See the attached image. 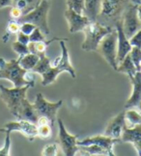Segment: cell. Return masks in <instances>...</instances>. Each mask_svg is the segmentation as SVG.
I'll list each match as a JSON object with an SVG mask.
<instances>
[{"mask_svg":"<svg viewBox=\"0 0 141 156\" xmlns=\"http://www.w3.org/2000/svg\"><path fill=\"white\" fill-rule=\"evenodd\" d=\"M0 131L4 133L5 132L12 133L13 131H18L25 136L29 141H33L38 134V127L36 123L31 122L25 121V119H17V121L7 122L3 128L0 129Z\"/></svg>","mask_w":141,"mask_h":156,"instance_id":"10","label":"cell"},{"mask_svg":"<svg viewBox=\"0 0 141 156\" xmlns=\"http://www.w3.org/2000/svg\"><path fill=\"white\" fill-rule=\"evenodd\" d=\"M128 54H130L132 61L135 66L137 71H141V47L132 45Z\"/></svg>","mask_w":141,"mask_h":156,"instance_id":"28","label":"cell"},{"mask_svg":"<svg viewBox=\"0 0 141 156\" xmlns=\"http://www.w3.org/2000/svg\"><path fill=\"white\" fill-rule=\"evenodd\" d=\"M5 142L2 148H0V156H9L11 149V132H5Z\"/></svg>","mask_w":141,"mask_h":156,"instance_id":"32","label":"cell"},{"mask_svg":"<svg viewBox=\"0 0 141 156\" xmlns=\"http://www.w3.org/2000/svg\"><path fill=\"white\" fill-rule=\"evenodd\" d=\"M50 9V0H41L39 5L35 9L30 11L26 15H23L17 21L20 23L22 22H31L36 27L42 30V32L46 36L50 34V27H48L47 16L48 12Z\"/></svg>","mask_w":141,"mask_h":156,"instance_id":"4","label":"cell"},{"mask_svg":"<svg viewBox=\"0 0 141 156\" xmlns=\"http://www.w3.org/2000/svg\"><path fill=\"white\" fill-rule=\"evenodd\" d=\"M62 104H63L62 99L58 100L57 102H50V101H47L45 98V97L41 93L37 94L35 101L33 103L38 116L46 117L50 121V124L52 127L54 125L55 121H56L57 111L59 110V108L62 106Z\"/></svg>","mask_w":141,"mask_h":156,"instance_id":"7","label":"cell"},{"mask_svg":"<svg viewBox=\"0 0 141 156\" xmlns=\"http://www.w3.org/2000/svg\"><path fill=\"white\" fill-rule=\"evenodd\" d=\"M32 88L30 85L22 87H14V88H6L0 85V98L5 103L10 113L15 118H17L18 108L24 98H26V94L28 89Z\"/></svg>","mask_w":141,"mask_h":156,"instance_id":"5","label":"cell"},{"mask_svg":"<svg viewBox=\"0 0 141 156\" xmlns=\"http://www.w3.org/2000/svg\"><path fill=\"white\" fill-rule=\"evenodd\" d=\"M30 41H44L46 39V36L42 32V30L38 27L34 29V31L29 35Z\"/></svg>","mask_w":141,"mask_h":156,"instance_id":"34","label":"cell"},{"mask_svg":"<svg viewBox=\"0 0 141 156\" xmlns=\"http://www.w3.org/2000/svg\"><path fill=\"white\" fill-rule=\"evenodd\" d=\"M22 16H23L22 15V12L20 9L17 8V7H14V6H12L11 11H10V16H11L12 20H17L18 19H20Z\"/></svg>","mask_w":141,"mask_h":156,"instance_id":"38","label":"cell"},{"mask_svg":"<svg viewBox=\"0 0 141 156\" xmlns=\"http://www.w3.org/2000/svg\"><path fill=\"white\" fill-rule=\"evenodd\" d=\"M128 40H130V43L132 45L141 47V29L138 30V31Z\"/></svg>","mask_w":141,"mask_h":156,"instance_id":"37","label":"cell"},{"mask_svg":"<svg viewBox=\"0 0 141 156\" xmlns=\"http://www.w3.org/2000/svg\"><path fill=\"white\" fill-rule=\"evenodd\" d=\"M41 0H13V6L20 9L22 15H26L39 5Z\"/></svg>","mask_w":141,"mask_h":156,"instance_id":"24","label":"cell"},{"mask_svg":"<svg viewBox=\"0 0 141 156\" xmlns=\"http://www.w3.org/2000/svg\"><path fill=\"white\" fill-rule=\"evenodd\" d=\"M17 41H20L21 44H28L30 43V39H29V35H26L22 32H18L17 34Z\"/></svg>","mask_w":141,"mask_h":156,"instance_id":"39","label":"cell"},{"mask_svg":"<svg viewBox=\"0 0 141 156\" xmlns=\"http://www.w3.org/2000/svg\"><path fill=\"white\" fill-rule=\"evenodd\" d=\"M122 26L127 38L130 39L141 29V20L137 14V5L130 3L122 16Z\"/></svg>","mask_w":141,"mask_h":156,"instance_id":"8","label":"cell"},{"mask_svg":"<svg viewBox=\"0 0 141 156\" xmlns=\"http://www.w3.org/2000/svg\"><path fill=\"white\" fill-rule=\"evenodd\" d=\"M125 118L126 122H130L132 125L141 124V114L135 111L134 109H128L127 112H125Z\"/></svg>","mask_w":141,"mask_h":156,"instance_id":"27","label":"cell"},{"mask_svg":"<svg viewBox=\"0 0 141 156\" xmlns=\"http://www.w3.org/2000/svg\"><path fill=\"white\" fill-rule=\"evenodd\" d=\"M27 70L22 69L20 66L18 59H12L10 61H6L2 57H0V79H6L13 83L14 87H22L30 85L32 88L35 84L29 83L25 79V73Z\"/></svg>","mask_w":141,"mask_h":156,"instance_id":"2","label":"cell"},{"mask_svg":"<svg viewBox=\"0 0 141 156\" xmlns=\"http://www.w3.org/2000/svg\"><path fill=\"white\" fill-rule=\"evenodd\" d=\"M78 147H79L78 152H80L82 155H88V156H106V155H108L106 151H105L103 148H102L101 147L97 146V145L78 146Z\"/></svg>","mask_w":141,"mask_h":156,"instance_id":"23","label":"cell"},{"mask_svg":"<svg viewBox=\"0 0 141 156\" xmlns=\"http://www.w3.org/2000/svg\"><path fill=\"white\" fill-rule=\"evenodd\" d=\"M36 28V25H34L31 22H22L20 23V31L26 34V35H30Z\"/></svg>","mask_w":141,"mask_h":156,"instance_id":"36","label":"cell"},{"mask_svg":"<svg viewBox=\"0 0 141 156\" xmlns=\"http://www.w3.org/2000/svg\"><path fill=\"white\" fill-rule=\"evenodd\" d=\"M38 114H37L34 105L30 103L27 98H24L20 104V107L18 108L17 119H25V121L31 122L33 123H37L38 121Z\"/></svg>","mask_w":141,"mask_h":156,"instance_id":"17","label":"cell"},{"mask_svg":"<svg viewBox=\"0 0 141 156\" xmlns=\"http://www.w3.org/2000/svg\"><path fill=\"white\" fill-rule=\"evenodd\" d=\"M132 145L134 146V147H135V149L137 151V153L139 156H141V140L135 142V143H133Z\"/></svg>","mask_w":141,"mask_h":156,"instance_id":"41","label":"cell"},{"mask_svg":"<svg viewBox=\"0 0 141 156\" xmlns=\"http://www.w3.org/2000/svg\"><path fill=\"white\" fill-rule=\"evenodd\" d=\"M113 29L115 28L103 25L97 20L90 21L83 30L85 38L81 44V48L87 52L97 51L98 46H99L102 38L111 32Z\"/></svg>","mask_w":141,"mask_h":156,"instance_id":"3","label":"cell"},{"mask_svg":"<svg viewBox=\"0 0 141 156\" xmlns=\"http://www.w3.org/2000/svg\"><path fill=\"white\" fill-rule=\"evenodd\" d=\"M67 41L68 40H61L60 41L61 55L54 60V62L51 66L52 67L57 68L58 69H60L61 71H62V73L66 71V73H68L72 78H76V69L71 64L69 50L65 44V41Z\"/></svg>","mask_w":141,"mask_h":156,"instance_id":"13","label":"cell"},{"mask_svg":"<svg viewBox=\"0 0 141 156\" xmlns=\"http://www.w3.org/2000/svg\"><path fill=\"white\" fill-rule=\"evenodd\" d=\"M59 126L58 144L62 148V151L66 156H75L77 152L79 147L77 145L78 137L76 135H72L67 131L64 122L61 119H57Z\"/></svg>","mask_w":141,"mask_h":156,"instance_id":"9","label":"cell"},{"mask_svg":"<svg viewBox=\"0 0 141 156\" xmlns=\"http://www.w3.org/2000/svg\"><path fill=\"white\" fill-rule=\"evenodd\" d=\"M130 3L131 0H102L101 11L97 21L115 28V24L122 20L124 11Z\"/></svg>","mask_w":141,"mask_h":156,"instance_id":"1","label":"cell"},{"mask_svg":"<svg viewBox=\"0 0 141 156\" xmlns=\"http://www.w3.org/2000/svg\"><path fill=\"white\" fill-rule=\"evenodd\" d=\"M138 108H139V110H140V112H141V101H140V103L138 104V106H137Z\"/></svg>","mask_w":141,"mask_h":156,"instance_id":"44","label":"cell"},{"mask_svg":"<svg viewBox=\"0 0 141 156\" xmlns=\"http://www.w3.org/2000/svg\"><path fill=\"white\" fill-rule=\"evenodd\" d=\"M116 71L127 74L128 78L132 77L134 74L136 73L137 69L135 68V66H134L133 62L132 61L130 54H128V55L118 64V67H117Z\"/></svg>","mask_w":141,"mask_h":156,"instance_id":"21","label":"cell"},{"mask_svg":"<svg viewBox=\"0 0 141 156\" xmlns=\"http://www.w3.org/2000/svg\"><path fill=\"white\" fill-rule=\"evenodd\" d=\"M67 8L76 11L78 14H83L84 0H67Z\"/></svg>","mask_w":141,"mask_h":156,"instance_id":"29","label":"cell"},{"mask_svg":"<svg viewBox=\"0 0 141 156\" xmlns=\"http://www.w3.org/2000/svg\"><path fill=\"white\" fill-rule=\"evenodd\" d=\"M127 126L126 118H125V111L119 113L117 116H115L110 122L107 123V126L105 130V135L115 138V139L121 140V135L124 128Z\"/></svg>","mask_w":141,"mask_h":156,"instance_id":"15","label":"cell"},{"mask_svg":"<svg viewBox=\"0 0 141 156\" xmlns=\"http://www.w3.org/2000/svg\"><path fill=\"white\" fill-rule=\"evenodd\" d=\"M102 0H84V12L90 21H96L101 11Z\"/></svg>","mask_w":141,"mask_h":156,"instance_id":"18","label":"cell"},{"mask_svg":"<svg viewBox=\"0 0 141 156\" xmlns=\"http://www.w3.org/2000/svg\"><path fill=\"white\" fill-rule=\"evenodd\" d=\"M43 156H56L58 155V145L57 144H51L44 147L41 153Z\"/></svg>","mask_w":141,"mask_h":156,"instance_id":"33","label":"cell"},{"mask_svg":"<svg viewBox=\"0 0 141 156\" xmlns=\"http://www.w3.org/2000/svg\"><path fill=\"white\" fill-rule=\"evenodd\" d=\"M65 17L69 25L70 33H77L82 31L90 22L88 17L83 14H78L76 11L67 8L65 11Z\"/></svg>","mask_w":141,"mask_h":156,"instance_id":"12","label":"cell"},{"mask_svg":"<svg viewBox=\"0 0 141 156\" xmlns=\"http://www.w3.org/2000/svg\"><path fill=\"white\" fill-rule=\"evenodd\" d=\"M37 127H38V134H37V136H39L42 139H47V138L51 137L52 126L50 123L37 125Z\"/></svg>","mask_w":141,"mask_h":156,"instance_id":"30","label":"cell"},{"mask_svg":"<svg viewBox=\"0 0 141 156\" xmlns=\"http://www.w3.org/2000/svg\"><path fill=\"white\" fill-rule=\"evenodd\" d=\"M62 73V71L60 69H58L55 67H51L48 69L46 73H44L42 74V85L43 86H47L50 84H52L53 82H55L57 76Z\"/></svg>","mask_w":141,"mask_h":156,"instance_id":"26","label":"cell"},{"mask_svg":"<svg viewBox=\"0 0 141 156\" xmlns=\"http://www.w3.org/2000/svg\"><path fill=\"white\" fill-rule=\"evenodd\" d=\"M61 40H68L64 38H53L50 41H30L28 44V48L30 53H34L37 55H41L43 53H46L47 45H50L53 41H60Z\"/></svg>","mask_w":141,"mask_h":156,"instance_id":"20","label":"cell"},{"mask_svg":"<svg viewBox=\"0 0 141 156\" xmlns=\"http://www.w3.org/2000/svg\"><path fill=\"white\" fill-rule=\"evenodd\" d=\"M97 51L114 70L117 69V31L113 29L101 41Z\"/></svg>","mask_w":141,"mask_h":156,"instance_id":"6","label":"cell"},{"mask_svg":"<svg viewBox=\"0 0 141 156\" xmlns=\"http://www.w3.org/2000/svg\"><path fill=\"white\" fill-rule=\"evenodd\" d=\"M132 83V94L125 104L126 109L137 107L141 101V71H136L132 77L128 78Z\"/></svg>","mask_w":141,"mask_h":156,"instance_id":"16","label":"cell"},{"mask_svg":"<svg viewBox=\"0 0 141 156\" xmlns=\"http://www.w3.org/2000/svg\"><path fill=\"white\" fill-rule=\"evenodd\" d=\"M12 48L13 50L17 54L18 56L21 57L23 55H25V54L29 53V48H28V44H21L20 41H14L13 44H12Z\"/></svg>","mask_w":141,"mask_h":156,"instance_id":"31","label":"cell"},{"mask_svg":"<svg viewBox=\"0 0 141 156\" xmlns=\"http://www.w3.org/2000/svg\"><path fill=\"white\" fill-rule=\"evenodd\" d=\"M120 139H115V138H111L103 135H95V136H90L84 138L81 141H77L78 146H89V145H97L103 148L105 151H107L109 156H114L115 153L113 151V147L116 144L120 143Z\"/></svg>","mask_w":141,"mask_h":156,"instance_id":"11","label":"cell"},{"mask_svg":"<svg viewBox=\"0 0 141 156\" xmlns=\"http://www.w3.org/2000/svg\"><path fill=\"white\" fill-rule=\"evenodd\" d=\"M12 6H13V0H0V9L12 7Z\"/></svg>","mask_w":141,"mask_h":156,"instance_id":"40","label":"cell"},{"mask_svg":"<svg viewBox=\"0 0 141 156\" xmlns=\"http://www.w3.org/2000/svg\"><path fill=\"white\" fill-rule=\"evenodd\" d=\"M137 14H138V16L141 20V3L137 5Z\"/></svg>","mask_w":141,"mask_h":156,"instance_id":"42","label":"cell"},{"mask_svg":"<svg viewBox=\"0 0 141 156\" xmlns=\"http://www.w3.org/2000/svg\"><path fill=\"white\" fill-rule=\"evenodd\" d=\"M121 140L126 143H135L141 140V124L133 125L132 127L126 126L122 132Z\"/></svg>","mask_w":141,"mask_h":156,"instance_id":"19","label":"cell"},{"mask_svg":"<svg viewBox=\"0 0 141 156\" xmlns=\"http://www.w3.org/2000/svg\"><path fill=\"white\" fill-rule=\"evenodd\" d=\"M131 2H132V3H133V4L138 5V4H140V3H141V0H131Z\"/></svg>","mask_w":141,"mask_h":156,"instance_id":"43","label":"cell"},{"mask_svg":"<svg viewBox=\"0 0 141 156\" xmlns=\"http://www.w3.org/2000/svg\"><path fill=\"white\" fill-rule=\"evenodd\" d=\"M20 30V23L16 20H10L7 24V32L9 34H17Z\"/></svg>","mask_w":141,"mask_h":156,"instance_id":"35","label":"cell"},{"mask_svg":"<svg viewBox=\"0 0 141 156\" xmlns=\"http://www.w3.org/2000/svg\"><path fill=\"white\" fill-rule=\"evenodd\" d=\"M50 67H51L50 59L46 55V53H43L41 55H39V61L37 62L36 66L32 69L31 71L33 73H38V74L42 75Z\"/></svg>","mask_w":141,"mask_h":156,"instance_id":"25","label":"cell"},{"mask_svg":"<svg viewBox=\"0 0 141 156\" xmlns=\"http://www.w3.org/2000/svg\"><path fill=\"white\" fill-rule=\"evenodd\" d=\"M38 61H39V55L30 52L21 57H18L20 66L25 70H32V69L35 67Z\"/></svg>","mask_w":141,"mask_h":156,"instance_id":"22","label":"cell"},{"mask_svg":"<svg viewBox=\"0 0 141 156\" xmlns=\"http://www.w3.org/2000/svg\"><path fill=\"white\" fill-rule=\"evenodd\" d=\"M115 29L117 31V63L119 64L130 53L132 45L124 33L123 26H122V20L115 24Z\"/></svg>","mask_w":141,"mask_h":156,"instance_id":"14","label":"cell"}]
</instances>
